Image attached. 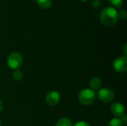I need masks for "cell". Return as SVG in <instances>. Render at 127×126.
Wrapping results in <instances>:
<instances>
[{
    "label": "cell",
    "mask_w": 127,
    "mask_h": 126,
    "mask_svg": "<svg viewBox=\"0 0 127 126\" xmlns=\"http://www.w3.org/2000/svg\"><path fill=\"white\" fill-rule=\"evenodd\" d=\"M118 12L113 7H106L100 13V20L106 27L114 26L118 20Z\"/></svg>",
    "instance_id": "cell-1"
},
{
    "label": "cell",
    "mask_w": 127,
    "mask_h": 126,
    "mask_svg": "<svg viewBox=\"0 0 127 126\" xmlns=\"http://www.w3.org/2000/svg\"><path fill=\"white\" fill-rule=\"evenodd\" d=\"M96 94L90 88H83L78 93V100L84 105H90L95 102Z\"/></svg>",
    "instance_id": "cell-2"
},
{
    "label": "cell",
    "mask_w": 127,
    "mask_h": 126,
    "mask_svg": "<svg viewBox=\"0 0 127 126\" xmlns=\"http://www.w3.org/2000/svg\"><path fill=\"white\" fill-rule=\"evenodd\" d=\"M23 63V57L19 52L14 51L10 53L7 59V64L8 67L13 70H17Z\"/></svg>",
    "instance_id": "cell-3"
},
{
    "label": "cell",
    "mask_w": 127,
    "mask_h": 126,
    "mask_svg": "<svg viewBox=\"0 0 127 126\" xmlns=\"http://www.w3.org/2000/svg\"><path fill=\"white\" fill-rule=\"evenodd\" d=\"M115 94L113 90L109 88H100L97 92L98 100L104 103H109L112 102L115 99Z\"/></svg>",
    "instance_id": "cell-4"
},
{
    "label": "cell",
    "mask_w": 127,
    "mask_h": 126,
    "mask_svg": "<svg viewBox=\"0 0 127 126\" xmlns=\"http://www.w3.org/2000/svg\"><path fill=\"white\" fill-rule=\"evenodd\" d=\"M112 68L114 71L117 73H125L127 71V56H118L116 59H115L112 62Z\"/></svg>",
    "instance_id": "cell-5"
},
{
    "label": "cell",
    "mask_w": 127,
    "mask_h": 126,
    "mask_svg": "<svg viewBox=\"0 0 127 126\" xmlns=\"http://www.w3.org/2000/svg\"><path fill=\"white\" fill-rule=\"evenodd\" d=\"M46 103L51 107L56 106L60 101V95L57 91H52L48 93L45 97Z\"/></svg>",
    "instance_id": "cell-6"
},
{
    "label": "cell",
    "mask_w": 127,
    "mask_h": 126,
    "mask_svg": "<svg viewBox=\"0 0 127 126\" xmlns=\"http://www.w3.org/2000/svg\"><path fill=\"white\" fill-rule=\"evenodd\" d=\"M110 111L112 114L116 117H121L125 114V108L122 103L119 102H115L111 105Z\"/></svg>",
    "instance_id": "cell-7"
},
{
    "label": "cell",
    "mask_w": 127,
    "mask_h": 126,
    "mask_svg": "<svg viewBox=\"0 0 127 126\" xmlns=\"http://www.w3.org/2000/svg\"><path fill=\"white\" fill-rule=\"evenodd\" d=\"M102 85V80L98 76H94L92 77L89 81V87L90 89L92 91H97L100 88Z\"/></svg>",
    "instance_id": "cell-8"
},
{
    "label": "cell",
    "mask_w": 127,
    "mask_h": 126,
    "mask_svg": "<svg viewBox=\"0 0 127 126\" xmlns=\"http://www.w3.org/2000/svg\"><path fill=\"white\" fill-rule=\"evenodd\" d=\"M55 126H73V123L69 118L62 117L57 122Z\"/></svg>",
    "instance_id": "cell-9"
},
{
    "label": "cell",
    "mask_w": 127,
    "mask_h": 126,
    "mask_svg": "<svg viewBox=\"0 0 127 126\" xmlns=\"http://www.w3.org/2000/svg\"><path fill=\"white\" fill-rule=\"evenodd\" d=\"M37 4L42 9H48L52 5V0H36Z\"/></svg>",
    "instance_id": "cell-10"
},
{
    "label": "cell",
    "mask_w": 127,
    "mask_h": 126,
    "mask_svg": "<svg viewBox=\"0 0 127 126\" xmlns=\"http://www.w3.org/2000/svg\"><path fill=\"white\" fill-rule=\"evenodd\" d=\"M13 79L16 81H21L23 78V73L20 70H15L12 74Z\"/></svg>",
    "instance_id": "cell-11"
},
{
    "label": "cell",
    "mask_w": 127,
    "mask_h": 126,
    "mask_svg": "<svg viewBox=\"0 0 127 126\" xmlns=\"http://www.w3.org/2000/svg\"><path fill=\"white\" fill-rule=\"evenodd\" d=\"M108 126H124V123H122L120 118L115 117L110 120V122L108 124Z\"/></svg>",
    "instance_id": "cell-12"
},
{
    "label": "cell",
    "mask_w": 127,
    "mask_h": 126,
    "mask_svg": "<svg viewBox=\"0 0 127 126\" xmlns=\"http://www.w3.org/2000/svg\"><path fill=\"white\" fill-rule=\"evenodd\" d=\"M109 4H111L112 6H113V7H116V8H121L123 6V3H124V0H108Z\"/></svg>",
    "instance_id": "cell-13"
},
{
    "label": "cell",
    "mask_w": 127,
    "mask_h": 126,
    "mask_svg": "<svg viewBox=\"0 0 127 126\" xmlns=\"http://www.w3.org/2000/svg\"><path fill=\"white\" fill-rule=\"evenodd\" d=\"M127 16V13L126 10H123L120 13H118V18H121V19H125Z\"/></svg>",
    "instance_id": "cell-14"
},
{
    "label": "cell",
    "mask_w": 127,
    "mask_h": 126,
    "mask_svg": "<svg viewBox=\"0 0 127 126\" xmlns=\"http://www.w3.org/2000/svg\"><path fill=\"white\" fill-rule=\"evenodd\" d=\"M74 126H91L88 123L86 122H84V121H80V122H77L75 125Z\"/></svg>",
    "instance_id": "cell-15"
},
{
    "label": "cell",
    "mask_w": 127,
    "mask_h": 126,
    "mask_svg": "<svg viewBox=\"0 0 127 126\" xmlns=\"http://www.w3.org/2000/svg\"><path fill=\"white\" fill-rule=\"evenodd\" d=\"M101 4V2L100 0H94L92 2V6L95 7H99Z\"/></svg>",
    "instance_id": "cell-16"
},
{
    "label": "cell",
    "mask_w": 127,
    "mask_h": 126,
    "mask_svg": "<svg viewBox=\"0 0 127 126\" xmlns=\"http://www.w3.org/2000/svg\"><path fill=\"white\" fill-rule=\"evenodd\" d=\"M121 120V121H122V123H124V124H127V116L126 114H124V115H122L121 117V118H120Z\"/></svg>",
    "instance_id": "cell-17"
},
{
    "label": "cell",
    "mask_w": 127,
    "mask_h": 126,
    "mask_svg": "<svg viewBox=\"0 0 127 126\" xmlns=\"http://www.w3.org/2000/svg\"><path fill=\"white\" fill-rule=\"evenodd\" d=\"M4 109V102L1 100H0V114Z\"/></svg>",
    "instance_id": "cell-18"
},
{
    "label": "cell",
    "mask_w": 127,
    "mask_h": 126,
    "mask_svg": "<svg viewBox=\"0 0 127 126\" xmlns=\"http://www.w3.org/2000/svg\"><path fill=\"white\" fill-rule=\"evenodd\" d=\"M127 44H125L124 45V55H125V56H127Z\"/></svg>",
    "instance_id": "cell-19"
},
{
    "label": "cell",
    "mask_w": 127,
    "mask_h": 126,
    "mask_svg": "<svg viewBox=\"0 0 127 126\" xmlns=\"http://www.w3.org/2000/svg\"><path fill=\"white\" fill-rule=\"evenodd\" d=\"M81 1H82L83 2H86V1H87L88 0H81Z\"/></svg>",
    "instance_id": "cell-20"
},
{
    "label": "cell",
    "mask_w": 127,
    "mask_h": 126,
    "mask_svg": "<svg viewBox=\"0 0 127 126\" xmlns=\"http://www.w3.org/2000/svg\"><path fill=\"white\" fill-rule=\"evenodd\" d=\"M0 126H1V120H0Z\"/></svg>",
    "instance_id": "cell-21"
}]
</instances>
